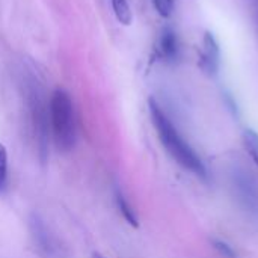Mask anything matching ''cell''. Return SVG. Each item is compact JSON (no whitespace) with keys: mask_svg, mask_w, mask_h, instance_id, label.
<instances>
[{"mask_svg":"<svg viewBox=\"0 0 258 258\" xmlns=\"http://www.w3.org/2000/svg\"><path fill=\"white\" fill-rule=\"evenodd\" d=\"M148 109H150V116H151L153 125L157 132L159 141L165 147L168 154L186 171L192 172L195 177L201 178L203 181H207L209 174H207V168L203 163L201 157L184 141V138L175 128L172 121L168 118V115L160 107V104L154 98H150Z\"/></svg>","mask_w":258,"mask_h":258,"instance_id":"cell-1","label":"cell"},{"mask_svg":"<svg viewBox=\"0 0 258 258\" xmlns=\"http://www.w3.org/2000/svg\"><path fill=\"white\" fill-rule=\"evenodd\" d=\"M47 115L54 145L60 151L73 150L76 145L77 128L73 100L65 89H56L51 94L47 107Z\"/></svg>","mask_w":258,"mask_h":258,"instance_id":"cell-2","label":"cell"},{"mask_svg":"<svg viewBox=\"0 0 258 258\" xmlns=\"http://www.w3.org/2000/svg\"><path fill=\"white\" fill-rule=\"evenodd\" d=\"M29 228L32 239L38 248V251L45 258H57L59 257V245L50 230L47 228L45 222L39 218V215L32 213L29 219Z\"/></svg>","mask_w":258,"mask_h":258,"instance_id":"cell-3","label":"cell"},{"mask_svg":"<svg viewBox=\"0 0 258 258\" xmlns=\"http://www.w3.org/2000/svg\"><path fill=\"white\" fill-rule=\"evenodd\" d=\"M219 63H221L219 44L215 35L207 30L203 36V47L198 56V67L206 76L215 77L219 71Z\"/></svg>","mask_w":258,"mask_h":258,"instance_id":"cell-4","label":"cell"},{"mask_svg":"<svg viewBox=\"0 0 258 258\" xmlns=\"http://www.w3.org/2000/svg\"><path fill=\"white\" fill-rule=\"evenodd\" d=\"M159 54L166 62H174L178 57V38L171 27H165L159 38Z\"/></svg>","mask_w":258,"mask_h":258,"instance_id":"cell-5","label":"cell"},{"mask_svg":"<svg viewBox=\"0 0 258 258\" xmlns=\"http://www.w3.org/2000/svg\"><path fill=\"white\" fill-rule=\"evenodd\" d=\"M115 203H116V207L121 213V216L125 219V222L128 225H132L133 228H138L139 227V219H138V215L135 212V209L132 207L130 201L127 200V197L124 195V192L121 189H116L115 190Z\"/></svg>","mask_w":258,"mask_h":258,"instance_id":"cell-6","label":"cell"},{"mask_svg":"<svg viewBox=\"0 0 258 258\" xmlns=\"http://www.w3.org/2000/svg\"><path fill=\"white\" fill-rule=\"evenodd\" d=\"M242 142L246 153L251 156L254 163L258 166V133L252 128H245L242 133Z\"/></svg>","mask_w":258,"mask_h":258,"instance_id":"cell-7","label":"cell"},{"mask_svg":"<svg viewBox=\"0 0 258 258\" xmlns=\"http://www.w3.org/2000/svg\"><path fill=\"white\" fill-rule=\"evenodd\" d=\"M110 3H112V9L115 12L116 20L124 26H130L133 21V14H132L128 2L127 0H110Z\"/></svg>","mask_w":258,"mask_h":258,"instance_id":"cell-8","label":"cell"},{"mask_svg":"<svg viewBox=\"0 0 258 258\" xmlns=\"http://www.w3.org/2000/svg\"><path fill=\"white\" fill-rule=\"evenodd\" d=\"M8 189V151L0 142V195Z\"/></svg>","mask_w":258,"mask_h":258,"instance_id":"cell-9","label":"cell"},{"mask_svg":"<svg viewBox=\"0 0 258 258\" xmlns=\"http://www.w3.org/2000/svg\"><path fill=\"white\" fill-rule=\"evenodd\" d=\"M212 246L215 248V251L219 252V255H222L224 258H237V252L236 249L225 240L222 239H212L210 240Z\"/></svg>","mask_w":258,"mask_h":258,"instance_id":"cell-10","label":"cell"},{"mask_svg":"<svg viewBox=\"0 0 258 258\" xmlns=\"http://www.w3.org/2000/svg\"><path fill=\"white\" fill-rule=\"evenodd\" d=\"M153 5L163 18H169L174 12V0H153Z\"/></svg>","mask_w":258,"mask_h":258,"instance_id":"cell-11","label":"cell"},{"mask_svg":"<svg viewBox=\"0 0 258 258\" xmlns=\"http://www.w3.org/2000/svg\"><path fill=\"white\" fill-rule=\"evenodd\" d=\"M92 258H104V257H103L101 254H98V252H94V254H92Z\"/></svg>","mask_w":258,"mask_h":258,"instance_id":"cell-12","label":"cell"}]
</instances>
